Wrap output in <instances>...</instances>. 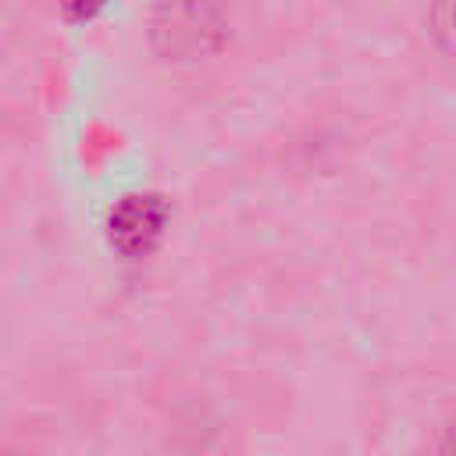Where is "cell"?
Returning a JSON list of instances; mask_svg holds the SVG:
<instances>
[{"label": "cell", "mask_w": 456, "mask_h": 456, "mask_svg": "<svg viewBox=\"0 0 456 456\" xmlns=\"http://www.w3.org/2000/svg\"><path fill=\"white\" fill-rule=\"evenodd\" d=\"M431 36L438 39V46H445L449 53H456V7L431 11Z\"/></svg>", "instance_id": "3957f363"}, {"label": "cell", "mask_w": 456, "mask_h": 456, "mask_svg": "<svg viewBox=\"0 0 456 456\" xmlns=\"http://www.w3.org/2000/svg\"><path fill=\"white\" fill-rule=\"evenodd\" d=\"M442 456H456V420L445 428V435H442Z\"/></svg>", "instance_id": "277c9868"}, {"label": "cell", "mask_w": 456, "mask_h": 456, "mask_svg": "<svg viewBox=\"0 0 456 456\" xmlns=\"http://www.w3.org/2000/svg\"><path fill=\"white\" fill-rule=\"evenodd\" d=\"M150 39L175 61H196L224 43V18L214 7H164L150 21Z\"/></svg>", "instance_id": "6da1fadb"}, {"label": "cell", "mask_w": 456, "mask_h": 456, "mask_svg": "<svg viewBox=\"0 0 456 456\" xmlns=\"http://www.w3.org/2000/svg\"><path fill=\"white\" fill-rule=\"evenodd\" d=\"M0 456H14V452H0Z\"/></svg>", "instance_id": "5b68a950"}, {"label": "cell", "mask_w": 456, "mask_h": 456, "mask_svg": "<svg viewBox=\"0 0 456 456\" xmlns=\"http://www.w3.org/2000/svg\"><path fill=\"white\" fill-rule=\"evenodd\" d=\"M107 242L128 260L150 256L167 232V203L153 192H128L107 214Z\"/></svg>", "instance_id": "7a4b0ae2"}]
</instances>
